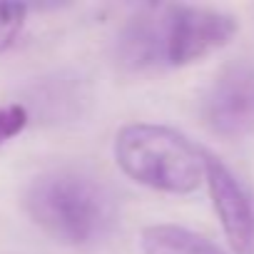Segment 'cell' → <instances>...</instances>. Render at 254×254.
Wrapping results in <instances>:
<instances>
[{"label":"cell","instance_id":"6da1fadb","mask_svg":"<svg viewBox=\"0 0 254 254\" xmlns=\"http://www.w3.org/2000/svg\"><path fill=\"white\" fill-rule=\"evenodd\" d=\"M239 30L234 15L204 5H147L117 35V60L127 70L192 65L222 50Z\"/></svg>","mask_w":254,"mask_h":254},{"label":"cell","instance_id":"7a4b0ae2","mask_svg":"<svg viewBox=\"0 0 254 254\" xmlns=\"http://www.w3.org/2000/svg\"><path fill=\"white\" fill-rule=\"evenodd\" d=\"M33 224L53 242L85 249L105 242L117 222L112 192L75 167H55L35 175L23 194Z\"/></svg>","mask_w":254,"mask_h":254},{"label":"cell","instance_id":"8992f818","mask_svg":"<svg viewBox=\"0 0 254 254\" xmlns=\"http://www.w3.org/2000/svg\"><path fill=\"white\" fill-rule=\"evenodd\" d=\"M142 254H224L207 237L180 224H150L140 234Z\"/></svg>","mask_w":254,"mask_h":254},{"label":"cell","instance_id":"52a82bcc","mask_svg":"<svg viewBox=\"0 0 254 254\" xmlns=\"http://www.w3.org/2000/svg\"><path fill=\"white\" fill-rule=\"evenodd\" d=\"M28 8L20 3H0V53H5L25 25Z\"/></svg>","mask_w":254,"mask_h":254},{"label":"cell","instance_id":"5b68a950","mask_svg":"<svg viewBox=\"0 0 254 254\" xmlns=\"http://www.w3.org/2000/svg\"><path fill=\"white\" fill-rule=\"evenodd\" d=\"M204 182L234 254H254V204L239 177L204 150Z\"/></svg>","mask_w":254,"mask_h":254},{"label":"cell","instance_id":"277c9868","mask_svg":"<svg viewBox=\"0 0 254 254\" xmlns=\"http://www.w3.org/2000/svg\"><path fill=\"white\" fill-rule=\"evenodd\" d=\"M202 122L222 140L254 135V63L234 60L212 77L202 97Z\"/></svg>","mask_w":254,"mask_h":254},{"label":"cell","instance_id":"3957f363","mask_svg":"<svg viewBox=\"0 0 254 254\" xmlns=\"http://www.w3.org/2000/svg\"><path fill=\"white\" fill-rule=\"evenodd\" d=\"M117 167L142 187L190 194L204 182V150L167 125L130 122L115 135Z\"/></svg>","mask_w":254,"mask_h":254},{"label":"cell","instance_id":"ba28073f","mask_svg":"<svg viewBox=\"0 0 254 254\" xmlns=\"http://www.w3.org/2000/svg\"><path fill=\"white\" fill-rule=\"evenodd\" d=\"M28 125V110L18 102L0 107V145H5L15 135H20Z\"/></svg>","mask_w":254,"mask_h":254}]
</instances>
